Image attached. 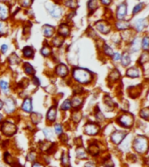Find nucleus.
Returning a JSON list of instances; mask_svg holds the SVG:
<instances>
[{
	"label": "nucleus",
	"mask_w": 149,
	"mask_h": 167,
	"mask_svg": "<svg viewBox=\"0 0 149 167\" xmlns=\"http://www.w3.org/2000/svg\"><path fill=\"white\" fill-rule=\"evenodd\" d=\"M73 77L79 84H86L92 80V73L86 69L77 67L73 70Z\"/></svg>",
	"instance_id": "nucleus-1"
},
{
	"label": "nucleus",
	"mask_w": 149,
	"mask_h": 167,
	"mask_svg": "<svg viewBox=\"0 0 149 167\" xmlns=\"http://www.w3.org/2000/svg\"><path fill=\"white\" fill-rule=\"evenodd\" d=\"M134 151L139 154H144L148 152V139L144 136H138L134 141Z\"/></svg>",
	"instance_id": "nucleus-2"
},
{
	"label": "nucleus",
	"mask_w": 149,
	"mask_h": 167,
	"mask_svg": "<svg viewBox=\"0 0 149 167\" xmlns=\"http://www.w3.org/2000/svg\"><path fill=\"white\" fill-rule=\"evenodd\" d=\"M0 130L2 131V133H4L5 136L11 137V136H13L17 132V128L13 123H12L10 121H5L2 124Z\"/></svg>",
	"instance_id": "nucleus-3"
},
{
	"label": "nucleus",
	"mask_w": 149,
	"mask_h": 167,
	"mask_svg": "<svg viewBox=\"0 0 149 167\" xmlns=\"http://www.w3.org/2000/svg\"><path fill=\"white\" fill-rule=\"evenodd\" d=\"M118 121L122 126L126 127V128H130V127H132V125H134V115L129 113V112L128 113H123L122 115L119 116Z\"/></svg>",
	"instance_id": "nucleus-4"
},
{
	"label": "nucleus",
	"mask_w": 149,
	"mask_h": 167,
	"mask_svg": "<svg viewBox=\"0 0 149 167\" xmlns=\"http://www.w3.org/2000/svg\"><path fill=\"white\" fill-rule=\"evenodd\" d=\"M100 127L94 123H88L85 126V133L89 136H95L99 133Z\"/></svg>",
	"instance_id": "nucleus-5"
},
{
	"label": "nucleus",
	"mask_w": 149,
	"mask_h": 167,
	"mask_svg": "<svg viewBox=\"0 0 149 167\" xmlns=\"http://www.w3.org/2000/svg\"><path fill=\"white\" fill-rule=\"evenodd\" d=\"M126 131H114L112 136H111V139L113 141V143H114L115 144H119L121 143V141L125 139V137L126 136Z\"/></svg>",
	"instance_id": "nucleus-6"
},
{
	"label": "nucleus",
	"mask_w": 149,
	"mask_h": 167,
	"mask_svg": "<svg viewBox=\"0 0 149 167\" xmlns=\"http://www.w3.org/2000/svg\"><path fill=\"white\" fill-rule=\"evenodd\" d=\"M4 110L7 113H12L16 109V103L14 99L12 97H8L4 101Z\"/></svg>",
	"instance_id": "nucleus-7"
},
{
	"label": "nucleus",
	"mask_w": 149,
	"mask_h": 167,
	"mask_svg": "<svg viewBox=\"0 0 149 167\" xmlns=\"http://www.w3.org/2000/svg\"><path fill=\"white\" fill-rule=\"evenodd\" d=\"M47 11L49 12L50 15L55 18H59L60 17L61 14H62V10L60 6L55 5V4H52L50 6L47 7Z\"/></svg>",
	"instance_id": "nucleus-8"
},
{
	"label": "nucleus",
	"mask_w": 149,
	"mask_h": 167,
	"mask_svg": "<svg viewBox=\"0 0 149 167\" xmlns=\"http://www.w3.org/2000/svg\"><path fill=\"white\" fill-rule=\"evenodd\" d=\"M95 27L96 29L100 31L101 33L103 34H106L108 33L110 30H111V28H110V25L106 23V22H104L103 20L102 21H99L95 24Z\"/></svg>",
	"instance_id": "nucleus-9"
},
{
	"label": "nucleus",
	"mask_w": 149,
	"mask_h": 167,
	"mask_svg": "<svg viewBox=\"0 0 149 167\" xmlns=\"http://www.w3.org/2000/svg\"><path fill=\"white\" fill-rule=\"evenodd\" d=\"M126 12H127V8H126V3H122L121 4H119L116 12V16L118 17L119 20H123L125 18V17L126 16Z\"/></svg>",
	"instance_id": "nucleus-10"
},
{
	"label": "nucleus",
	"mask_w": 149,
	"mask_h": 167,
	"mask_svg": "<svg viewBox=\"0 0 149 167\" xmlns=\"http://www.w3.org/2000/svg\"><path fill=\"white\" fill-rule=\"evenodd\" d=\"M9 17V7L3 2H0V18L6 20Z\"/></svg>",
	"instance_id": "nucleus-11"
},
{
	"label": "nucleus",
	"mask_w": 149,
	"mask_h": 167,
	"mask_svg": "<svg viewBox=\"0 0 149 167\" xmlns=\"http://www.w3.org/2000/svg\"><path fill=\"white\" fill-rule=\"evenodd\" d=\"M68 72H69L68 67L64 64H60L56 67V73L58 76H60L61 78H65V76H67Z\"/></svg>",
	"instance_id": "nucleus-12"
},
{
	"label": "nucleus",
	"mask_w": 149,
	"mask_h": 167,
	"mask_svg": "<svg viewBox=\"0 0 149 167\" xmlns=\"http://www.w3.org/2000/svg\"><path fill=\"white\" fill-rule=\"evenodd\" d=\"M22 109L25 112H31L32 111V101L31 97H26L23 104H22Z\"/></svg>",
	"instance_id": "nucleus-13"
},
{
	"label": "nucleus",
	"mask_w": 149,
	"mask_h": 167,
	"mask_svg": "<svg viewBox=\"0 0 149 167\" xmlns=\"http://www.w3.org/2000/svg\"><path fill=\"white\" fill-rule=\"evenodd\" d=\"M56 117H57V111H56V107L52 106V108L49 109V111L47 112V119L50 122H54L56 120Z\"/></svg>",
	"instance_id": "nucleus-14"
},
{
	"label": "nucleus",
	"mask_w": 149,
	"mask_h": 167,
	"mask_svg": "<svg viewBox=\"0 0 149 167\" xmlns=\"http://www.w3.org/2000/svg\"><path fill=\"white\" fill-rule=\"evenodd\" d=\"M59 34L62 37H67L70 33V29L69 26L65 24H62L60 25V28H59Z\"/></svg>",
	"instance_id": "nucleus-15"
},
{
	"label": "nucleus",
	"mask_w": 149,
	"mask_h": 167,
	"mask_svg": "<svg viewBox=\"0 0 149 167\" xmlns=\"http://www.w3.org/2000/svg\"><path fill=\"white\" fill-rule=\"evenodd\" d=\"M54 32V28L53 26H51L49 25H45L43 26V33L44 36L46 38H52Z\"/></svg>",
	"instance_id": "nucleus-16"
},
{
	"label": "nucleus",
	"mask_w": 149,
	"mask_h": 167,
	"mask_svg": "<svg viewBox=\"0 0 149 167\" xmlns=\"http://www.w3.org/2000/svg\"><path fill=\"white\" fill-rule=\"evenodd\" d=\"M126 76L132 78H139L140 76V70L137 67H131L126 70Z\"/></svg>",
	"instance_id": "nucleus-17"
},
{
	"label": "nucleus",
	"mask_w": 149,
	"mask_h": 167,
	"mask_svg": "<svg viewBox=\"0 0 149 167\" xmlns=\"http://www.w3.org/2000/svg\"><path fill=\"white\" fill-rule=\"evenodd\" d=\"M147 25V21L146 19H139L135 22L134 28L137 31H141Z\"/></svg>",
	"instance_id": "nucleus-18"
},
{
	"label": "nucleus",
	"mask_w": 149,
	"mask_h": 167,
	"mask_svg": "<svg viewBox=\"0 0 149 167\" xmlns=\"http://www.w3.org/2000/svg\"><path fill=\"white\" fill-rule=\"evenodd\" d=\"M22 52H23V55L25 56V57H27V58H32L33 56H34V51H33V49L31 46L25 47L23 49Z\"/></svg>",
	"instance_id": "nucleus-19"
},
{
	"label": "nucleus",
	"mask_w": 149,
	"mask_h": 167,
	"mask_svg": "<svg viewBox=\"0 0 149 167\" xmlns=\"http://www.w3.org/2000/svg\"><path fill=\"white\" fill-rule=\"evenodd\" d=\"M120 59H121V65L124 67L127 66L131 63V57H130V56H129V54L127 52H125L123 55L121 56Z\"/></svg>",
	"instance_id": "nucleus-20"
},
{
	"label": "nucleus",
	"mask_w": 149,
	"mask_h": 167,
	"mask_svg": "<svg viewBox=\"0 0 149 167\" xmlns=\"http://www.w3.org/2000/svg\"><path fill=\"white\" fill-rule=\"evenodd\" d=\"M76 156H77L78 158L83 159V158H86L87 157V153L83 147H78L76 151Z\"/></svg>",
	"instance_id": "nucleus-21"
},
{
	"label": "nucleus",
	"mask_w": 149,
	"mask_h": 167,
	"mask_svg": "<svg viewBox=\"0 0 149 167\" xmlns=\"http://www.w3.org/2000/svg\"><path fill=\"white\" fill-rule=\"evenodd\" d=\"M88 152L92 156H97L100 153V147L97 144H92L90 145L89 148H88Z\"/></svg>",
	"instance_id": "nucleus-22"
},
{
	"label": "nucleus",
	"mask_w": 149,
	"mask_h": 167,
	"mask_svg": "<svg viewBox=\"0 0 149 167\" xmlns=\"http://www.w3.org/2000/svg\"><path fill=\"white\" fill-rule=\"evenodd\" d=\"M129 25H130L129 23L126 22V21H124V20H119V22H117V24H116V27L118 28V30H121L128 29Z\"/></svg>",
	"instance_id": "nucleus-23"
},
{
	"label": "nucleus",
	"mask_w": 149,
	"mask_h": 167,
	"mask_svg": "<svg viewBox=\"0 0 149 167\" xmlns=\"http://www.w3.org/2000/svg\"><path fill=\"white\" fill-rule=\"evenodd\" d=\"M140 45H141V43L140 42V38H135L134 39V41L132 43V46H131V52H138L139 50H140Z\"/></svg>",
	"instance_id": "nucleus-24"
},
{
	"label": "nucleus",
	"mask_w": 149,
	"mask_h": 167,
	"mask_svg": "<svg viewBox=\"0 0 149 167\" xmlns=\"http://www.w3.org/2000/svg\"><path fill=\"white\" fill-rule=\"evenodd\" d=\"M23 68H24L25 72L26 74H28V75H34L35 70H34V68L29 63H25Z\"/></svg>",
	"instance_id": "nucleus-25"
},
{
	"label": "nucleus",
	"mask_w": 149,
	"mask_h": 167,
	"mask_svg": "<svg viewBox=\"0 0 149 167\" xmlns=\"http://www.w3.org/2000/svg\"><path fill=\"white\" fill-rule=\"evenodd\" d=\"M83 103V98L79 97H73V99L72 100L71 104H72V106L74 107V108H78Z\"/></svg>",
	"instance_id": "nucleus-26"
},
{
	"label": "nucleus",
	"mask_w": 149,
	"mask_h": 167,
	"mask_svg": "<svg viewBox=\"0 0 149 167\" xmlns=\"http://www.w3.org/2000/svg\"><path fill=\"white\" fill-rule=\"evenodd\" d=\"M61 162H62V165L64 166H69L70 165V161H69V155L66 152L63 153L62 157H61Z\"/></svg>",
	"instance_id": "nucleus-27"
},
{
	"label": "nucleus",
	"mask_w": 149,
	"mask_h": 167,
	"mask_svg": "<svg viewBox=\"0 0 149 167\" xmlns=\"http://www.w3.org/2000/svg\"><path fill=\"white\" fill-rule=\"evenodd\" d=\"M72 107V104H71V101L69 99H66L65 101H64V103L62 104L61 105V110L62 111H68L70 110Z\"/></svg>",
	"instance_id": "nucleus-28"
},
{
	"label": "nucleus",
	"mask_w": 149,
	"mask_h": 167,
	"mask_svg": "<svg viewBox=\"0 0 149 167\" xmlns=\"http://www.w3.org/2000/svg\"><path fill=\"white\" fill-rule=\"evenodd\" d=\"M148 62V54L147 52H145L144 53H142L141 56H140V57L139 59V63L140 65H144V64H146Z\"/></svg>",
	"instance_id": "nucleus-29"
},
{
	"label": "nucleus",
	"mask_w": 149,
	"mask_h": 167,
	"mask_svg": "<svg viewBox=\"0 0 149 167\" xmlns=\"http://www.w3.org/2000/svg\"><path fill=\"white\" fill-rule=\"evenodd\" d=\"M19 61H20V58L17 57V55H16L15 53H12V55L10 56V57H9V62H10L12 65L18 64Z\"/></svg>",
	"instance_id": "nucleus-30"
},
{
	"label": "nucleus",
	"mask_w": 149,
	"mask_h": 167,
	"mask_svg": "<svg viewBox=\"0 0 149 167\" xmlns=\"http://www.w3.org/2000/svg\"><path fill=\"white\" fill-rule=\"evenodd\" d=\"M52 53V50H51V47L48 46L47 44L44 46L42 49H41V54L44 56V57H48L50 56V54Z\"/></svg>",
	"instance_id": "nucleus-31"
},
{
	"label": "nucleus",
	"mask_w": 149,
	"mask_h": 167,
	"mask_svg": "<svg viewBox=\"0 0 149 167\" xmlns=\"http://www.w3.org/2000/svg\"><path fill=\"white\" fill-rule=\"evenodd\" d=\"M0 88L2 90V91L6 94L9 91V84L5 81H0Z\"/></svg>",
	"instance_id": "nucleus-32"
},
{
	"label": "nucleus",
	"mask_w": 149,
	"mask_h": 167,
	"mask_svg": "<svg viewBox=\"0 0 149 167\" xmlns=\"http://www.w3.org/2000/svg\"><path fill=\"white\" fill-rule=\"evenodd\" d=\"M140 117H141L142 118H144V119L148 120V117H149L148 108H144V109H142V110L140 111Z\"/></svg>",
	"instance_id": "nucleus-33"
},
{
	"label": "nucleus",
	"mask_w": 149,
	"mask_h": 167,
	"mask_svg": "<svg viewBox=\"0 0 149 167\" xmlns=\"http://www.w3.org/2000/svg\"><path fill=\"white\" fill-rule=\"evenodd\" d=\"M148 44H149L148 37L146 36V37L142 39V42H141V46H142V48H143L146 52L148 50Z\"/></svg>",
	"instance_id": "nucleus-34"
},
{
	"label": "nucleus",
	"mask_w": 149,
	"mask_h": 167,
	"mask_svg": "<svg viewBox=\"0 0 149 167\" xmlns=\"http://www.w3.org/2000/svg\"><path fill=\"white\" fill-rule=\"evenodd\" d=\"M103 50H104L105 54L107 56H110V57H112V56L113 55V53H114L113 51V49L110 46H108L107 44H105Z\"/></svg>",
	"instance_id": "nucleus-35"
},
{
	"label": "nucleus",
	"mask_w": 149,
	"mask_h": 167,
	"mask_svg": "<svg viewBox=\"0 0 149 167\" xmlns=\"http://www.w3.org/2000/svg\"><path fill=\"white\" fill-rule=\"evenodd\" d=\"M142 9H143V4H142V3L138 4L136 6H134V10H133V14H134V15L137 14L138 12H140Z\"/></svg>",
	"instance_id": "nucleus-36"
},
{
	"label": "nucleus",
	"mask_w": 149,
	"mask_h": 167,
	"mask_svg": "<svg viewBox=\"0 0 149 167\" xmlns=\"http://www.w3.org/2000/svg\"><path fill=\"white\" fill-rule=\"evenodd\" d=\"M109 78H113L114 80H116V79H118L119 78V72L117 70V69H114L113 71H112V73L110 74V76H109Z\"/></svg>",
	"instance_id": "nucleus-37"
},
{
	"label": "nucleus",
	"mask_w": 149,
	"mask_h": 167,
	"mask_svg": "<svg viewBox=\"0 0 149 167\" xmlns=\"http://www.w3.org/2000/svg\"><path fill=\"white\" fill-rule=\"evenodd\" d=\"M6 30H7V26H6L5 23L0 21V36L4 35L6 32Z\"/></svg>",
	"instance_id": "nucleus-38"
},
{
	"label": "nucleus",
	"mask_w": 149,
	"mask_h": 167,
	"mask_svg": "<svg viewBox=\"0 0 149 167\" xmlns=\"http://www.w3.org/2000/svg\"><path fill=\"white\" fill-rule=\"evenodd\" d=\"M65 5H67L68 7L73 8V9H75L78 7V2H76V1H68V2H65Z\"/></svg>",
	"instance_id": "nucleus-39"
},
{
	"label": "nucleus",
	"mask_w": 149,
	"mask_h": 167,
	"mask_svg": "<svg viewBox=\"0 0 149 167\" xmlns=\"http://www.w3.org/2000/svg\"><path fill=\"white\" fill-rule=\"evenodd\" d=\"M54 130H55V133L58 135V136H60L63 132V129H62V126L61 125H56L55 127H54Z\"/></svg>",
	"instance_id": "nucleus-40"
},
{
	"label": "nucleus",
	"mask_w": 149,
	"mask_h": 167,
	"mask_svg": "<svg viewBox=\"0 0 149 167\" xmlns=\"http://www.w3.org/2000/svg\"><path fill=\"white\" fill-rule=\"evenodd\" d=\"M88 8L91 11H94L97 8V2L96 1H89L88 2Z\"/></svg>",
	"instance_id": "nucleus-41"
},
{
	"label": "nucleus",
	"mask_w": 149,
	"mask_h": 167,
	"mask_svg": "<svg viewBox=\"0 0 149 167\" xmlns=\"http://www.w3.org/2000/svg\"><path fill=\"white\" fill-rule=\"evenodd\" d=\"M72 118H73V121H74V122H78V121L80 120L81 114H80L78 111H77V112H74V113L73 114Z\"/></svg>",
	"instance_id": "nucleus-42"
},
{
	"label": "nucleus",
	"mask_w": 149,
	"mask_h": 167,
	"mask_svg": "<svg viewBox=\"0 0 149 167\" xmlns=\"http://www.w3.org/2000/svg\"><path fill=\"white\" fill-rule=\"evenodd\" d=\"M43 131H44V134H45V136L47 138V139H51V138H52V134L50 129L45 128V129L43 130Z\"/></svg>",
	"instance_id": "nucleus-43"
},
{
	"label": "nucleus",
	"mask_w": 149,
	"mask_h": 167,
	"mask_svg": "<svg viewBox=\"0 0 149 167\" xmlns=\"http://www.w3.org/2000/svg\"><path fill=\"white\" fill-rule=\"evenodd\" d=\"M36 157H37V155H36L35 153L30 152L28 154V156H27V160H28V161H35Z\"/></svg>",
	"instance_id": "nucleus-44"
},
{
	"label": "nucleus",
	"mask_w": 149,
	"mask_h": 167,
	"mask_svg": "<svg viewBox=\"0 0 149 167\" xmlns=\"http://www.w3.org/2000/svg\"><path fill=\"white\" fill-rule=\"evenodd\" d=\"M113 161L111 160V159H106L105 160V167H113Z\"/></svg>",
	"instance_id": "nucleus-45"
},
{
	"label": "nucleus",
	"mask_w": 149,
	"mask_h": 167,
	"mask_svg": "<svg viewBox=\"0 0 149 167\" xmlns=\"http://www.w3.org/2000/svg\"><path fill=\"white\" fill-rule=\"evenodd\" d=\"M120 57H121V55L119 54V53H113V60L114 61H119V59H120Z\"/></svg>",
	"instance_id": "nucleus-46"
},
{
	"label": "nucleus",
	"mask_w": 149,
	"mask_h": 167,
	"mask_svg": "<svg viewBox=\"0 0 149 167\" xmlns=\"http://www.w3.org/2000/svg\"><path fill=\"white\" fill-rule=\"evenodd\" d=\"M31 1H24V2H22L21 4H22V5L24 6V7H29L31 4Z\"/></svg>",
	"instance_id": "nucleus-47"
},
{
	"label": "nucleus",
	"mask_w": 149,
	"mask_h": 167,
	"mask_svg": "<svg viewBox=\"0 0 149 167\" xmlns=\"http://www.w3.org/2000/svg\"><path fill=\"white\" fill-rule=\"evenodd\" d=\"M7 50H8V46L6 44H3L1 46V52H2V53H5L7 52Z\"/></svg>",
	"instance_id": "nucleus-48"
},
{
	"label": "nucleus",
	"mask_w": 149,
	"mask_h": 167,
	"mask_svg": "<svg viewBox=\"0 0 149 167\" xmlns=\"http://www.w3.org/2000/svg\"><path fill=\"white\" fill-rule=\"evenodd\" d=\"M85 167H97V166H96L95 163H93V162H87V163L85 165Z\"/></svg>",
	"instance_id": "nucleus-49"
},
{
	"label": "nucleus",
	"mask_w": 149,
	"mask_h": 167,
	"mask_svg": "<svg viewBox=\"0 0 149 167\" xmlns=\"http://www.w3.org/2000/svg\"><path fill=\"white\" fill-rule=\"evenodd\" d=\"M32 167H45L43 165H41L40 163H39V162H35L33 165H32Z\"/></svg>",
	"instance_id": "nucleus-50"
},
{
	"label": "nucleus",
	"mask_w": 149,
	"mask_h": 167,
	"mask_svg": "<svg viewBox=\"0 0 149 167\" xmlns=\"http://www.w3.org/2000/svg\"><path fill=\"white\" fill-rule=\"evenodd\" d=\"M33 83L35 84L36 85H39V80L36 77H33Z\"/></svg>",
	"instance_id": "nucleus-51"
},
{
	"label": "nucleus",
	"mask_w": 149,
	"mask_h": 167,
	"mask_svg": "<svg viewBox=\"0 0 149 167\" xmlns=\"http://www.w3.org/2000/svg\"><path fill=\"white\" fill-rule=\"evenodd\" d=\"M101 4H111V1H101Z\"/></svg>",
	"instance_id": "nucleus-52"
},
{
	"label": "nucleus",
	"mask_w": 149,
	"mask_h": 167,
	"mask_svg": "<svg viewBox=\"0 0 149 167\" xmlns=\"http://www.w3.org/2000/svg\"><path fill=\"white\" fill-rule=\"evenodd\" d=\"M3 106H4V103H3V101H2V100H0V110L3 108Z\"/></svg>",
	"instance_id": "nucleus-53"
},
{
	"label": "nucleus",
	"mask_w": 149,
	"mask_h": 167,
	"mask_svg": "<svg viewBox=\"0 0 149 167\" xmlns=\"http://www.w3.org/2000/svg\"><path fill=\"white\" fill-rule=\"evenodd\" d=\"M2 119H3V115H2V114H0V122L2 121Z\"/></svg>",
	"instance_id": "nucleus-54"
},
{
	"label": "nucleus",
	"mask_w": 149,
	"mask_h": 167,
	"mask_svg": "<svg viewBox=\"0 0 149 167\" xmlns=\"http://www.w3.org/2000/svg\"><path fill=\"white\" fill-rule=\"evenodd\" d=\"M19 167H22V166H19Z\"/></svg>",
	"instance_id": "nucleus-55"
},
{
	"label": "nucleus",
	"mask_w": 149,
	"mask_h": 167,
	"mask_svg": "<svg viewBox=\"0 0 149 167\" xmlns=\"http://www.w3.org/2000/svg\"><path fill=\"white\" fill-rule=\"evenodd\" d=\"M53 167H54V166H53Z\"/></svg>",
	"instance_id": "nucleus-56"
}]
</instances>
